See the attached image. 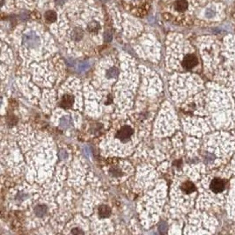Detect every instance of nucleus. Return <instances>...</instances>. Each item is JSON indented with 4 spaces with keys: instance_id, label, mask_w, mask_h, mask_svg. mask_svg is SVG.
Listing matches in <instances>:
<instances>
[{
    "instance_id": "1",
    "label": "nucleus",
    "mask_w": 235,
    "mask_h": 235,
    "mask_svg": "<svg viewBox=\"0 0 235 235\" xmlns=\"http://www.w3.org/2000/svg\"><path fill=\"white\" fill-rule=\"evenodd\" d=\"M23 43L28 48H36L40 44V39L34 32H29L23 37Z\"/></svg>"
},
{
    "instance_id": "2",
    "label": "nucleus",
    "mask_w": 235,
    "mask_h": 235,
    "mask_svg": "<svg viewBox=\"0 0 235 235\" xmlns=\"http://www.w3.org/2000/svg\"><path fill=\"white\" fill-rule=\"evenodd\" d=\"M210 190L213 192V193H221V192L224 191L225 188V182L224 180L220 179V178H215L213 179L210 184Z\"/></svg>"
},
{
    "instance_id": "3",
    "label": "nucleus",
    "mask_w": 235,
    "mask_h": 235,
    "mask_svg": "<svg viewBox=\"0 0 235 235\" xmlns=\"http://www.w3.org/2000/svg\"><path fill=\"white\" fill-rule=\"evenodd\" d=\"M133 134V130L130 126H123L118 131L116 137L121 141H127Z\"/></svg>"
},
{
    "instance_id": "4",
    "label": "nucleus",
    "mask_w": 235,
    "mask_h": 235,
    "mask_svg": "<svg viewBox=\"0 0 235 235\" xmlns=\"http://www.w3.org/2000/svg\"><path fill=\"white\" fill-rule=\"evenodd\" d=\"M197 63H198V60H197V56L195 55L188 54L183 58L182 66L187 70H190L192 68H194Z\"/></svg>"
},
{
    "instance_id": "5",
    "label": "nucleus",
    "mask_w": 235,
    "mask_h": 235,
    "mask_svg": "<svg viewBox=\"0 0 235 235\" xmlns=\"http://www.w3.org/2000/svg\"><path fill=\"white\" fill-rule=\"evenodd\" d=\"M74 103V97L71 94H65L61 100V107L63 109H70Z\"/></svg>"
},
{
    "instance_id": "6",
    "label": "nucleus",
    "mask_w": 235,
    "mask_h": 235,
    "mask_svg": "<svg viewBox=\"0 0 235 235\" xmlns=\"http://www.w3.org/2000/svg\"><path fill=\"white\" fill-rule=\"evenodd\" d=\"M181 189L186 194H190V193H193L196 190V187L191 181H185L181 184Z\"/></svg>"
},
{
    "instance_id": "7",
    "label": "nucleus",
    "mask_w": 235,
    "mask_h": 235,
    "mask_svg": "<svg viewBox=\"0 0 235 235\" xmlns=\"http://www.w3.org/2000/svg\"><path fill=\"white\" fill-rule=\"evenodd\" d=\"M98 213L100 218H108L111 214V209L108 205H100L98 209Z\"/></svg>"
},
{
    "instance_id": "8",
    "label": "nucleus",
    "mask_w": 235,
    "mask_h": 235,
    "mask_svg": "<svg viewBox=\"0 0 235 235\" xmlns=\"http://www.w3.org/2000/svg\"><path fill=\"white\" fill-rule=\"evenodd\" d=\"M188 2L186 0H177L175 4V7L179 12H184L188 8Z\"/></svg>"
},
{
    "instance_id": "9",
    "label": "nucleus",
    "mask_w": 235,
    "mask_h": 235,
    "mask_svg": "<svg viewBox=\"0 0 235 235\" xmlns=\"http://www.w3.org/2000/svg\"><path fill=\"white\" fill-rule=\"evenodd\" d=\"M60 126L63 128V129H68L71 126V120L70 116L65 115L63 117H62L61 121H60Z\"/></svg>"
},
{
    "instance_id": "10",
    "label": "nucleus",
    "mask_w": 235,
    "mask_h": 235,
    "mask_svg": "<svg viewBox=\"0 0 235 235\" xmlns=\"http://www.w3.org/2000/svg\"><path fill=\"white\" fill-rule=\"evenodd\" d=\"M34 212L38 217H42L47 212V207L45 205H38L35 207Z\"/></svg>"
},
{
    "instance_id": "11",
    "label": "nucleus",
    "mask_w": 235,
    "mask_h": 235,
    "mask_svg": "<svg viewBox=\"0 0 235 235\" xmlns=\"http://www.w3.org/2000/svg\"><path fill=\"white\" fill-rule=\"evenodd\" d=\"M45 19L48 22H54L56 20V13L54 11H48L45 13Z\"/></svg>"
},
{
    "instance_id": "12",
    "label": "nucleus",
    "mask_w": 235,
    "mask_h": 235,
    "mask_svg": "<svg viewBox=\"0 0 235 235\" xmlns=\"http://www.w3.org/2000/svg\"><path fill=\"white\" fill-rule=\"evenodd\" d=\"M71 37L73 38V40L75 41H79L82 37H83V31L82 29L78 28V27H76L73 32H72V35Z\"/></svg>"
},
{
    "instance_id": "13",
    "label": "nucleus",
    "mask_w": 235,
    "mask_h": 235,
    "mask_svg": "<svg viewBox=\"0 0 235 235\" xmlns=\"http://www.w3.org/2000/svg\"><path fill=\"white\" fill-rule=\"evenodd\" d=\"M100 26L98 22H96V21H92L87 26V30L89 32H97L100 29Z\"/></svg>"
},
{
    "instance_id": "14",
    "label": "nucleus",
    "mask_w": 235,
    "mask_h": 235,
    "mask_svg": "<svg viewBox=\"0 0 235 235\" xmlns=\"http://www.w3.org/2000/svg\"><path fill=\"white\" fill-rule=\"evenodd\" d=\"M118 74V70L116 68H111L110 70H109L107 71V78H115Z\"/></svg>"
},
{
    "instance_id": "15",
    "label": "nucleus",
    "mask_w": 235,
    "mask_h": 235,
    "mask_svg": "<svg viewBox=\"0 0 235 235\" xmlns=\"http://www.w3.org/2000/svg\"><path fill=\"white\" fill-rule=\"evenodd\" d=\"M90 67V63L88 62H82L80 63L79 65H78V70L80 71H87L88 70Z\"/></svg>"
},
{
    "instance_id": "16",
    "label": "nucleus",
    "mask_w": 235,
    "mask_h": 235,
    "mask_svg": "<svg viewBox=\"0 0 235 235\" xmlns=\"http://www.w3.org/2000/svg\"><path fill=\"white\" fill-rule=\"evenodd\" d=\"M159 230L161 233H166L167 231V225L166 222H161L159 225Z\"/></svg>"
},
{
    "instance_id": "17",
    "label": "nucleus",
    "mask_w": 235,
    "mask_h": 235,
    "mask_svg": "<svg viewBox=\"0 0 235 235\" xmlns=\"http://www.w3.org/2000/svg\"><path fill=\"white\" fill-rule=\"evenodd\" d=\"M112 39H113V35H112V34L109 31L105 32V34H104V40H105V41L109 42V41H112Z\"/></svg>"
},
{
    "instance_id": "18",
    "label": "nucleus",
    "mask_w": 235,
    "mask_h": 235,
    "mask_svg": "<svg viewBox=\"0 0 235 235\" xmlns=\"http://www.w3.org/2000/svg\"><path fill=\"white\" fill-rule=\"evenodd\" d=\"M205 15L207 18H212L215 15V10L213 8H208L205 12Z\"/></svg>"
},
{
    "instance_id": "19",
    "label": "nucleus",
    "mask_w": 235,
    "mask_h": 235,
    "mask_svg": "<svg viewBox=\"0 0 235 235\" xmlns=\"http://www.w3.org/2000/svg\"><path fill=\"white\" fill-rule=\"evenodd\" d=\"M120 172H121V171L118 170V169H116V168H112V169H111V174H112L114 176H117V175L120 176V175H122Z\"/></svg>"
},
{
    "instance_id": "20",
    "label": "nucleus",
    "mask_w": 235,
    "mask_h": 235,
    "mask_svg": "<svg viewBox=\"0 0 235 235\" xmlns=\"http://www.w3.org/2000/svg\"><path fill=\"white\" fill-rule=\"evenodd\" d=\"M67 153H66V152L65 151H61L60 152V158L61 159H65V158H67Z\"/></svg>"
},
{
    "instance_id": "21",
    "label": "nucleus",
    "mask_w": 235,
    "mask_h": 235,
    "mask_svg": "<svg viewBox=\"0 0 235 235\" xmlns=\"http://www.w3.org/2000/svg\"><path fill=\"white\" fill-rule=\"evenodd\" d=\"M72 233H84V232L80 230H72Z\"/></svg>"
}]
</instances>
